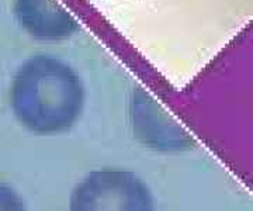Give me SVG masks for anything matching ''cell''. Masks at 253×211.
<instances>
[{"label": "cell", "instance_id": "obj_1", "mask_svg": "<svg viewBox=\"0 0 253 211\" xmlns=\"http://www.w3.org/2000/svg\"><path fill=\"white\" fill-rule=\"evenodd\" d=\"M41 81L24 69L11 90V107L16 119L38 135H55L71 129L82 113V97L75 83Z\"/></svg>", "mask_w": 253, "mask_h": 211}, {"label": "cell", "instance_id": "obj_3", "mask_svg": "<svg viewBox=\"0 0 253 211\" xmlns=\"http://www.w3.org/2000/svg\"><path fill=\"white\" fill-rule=\"evenodd\" d=\"M0 211H27L21 196L3 183H0Z\"/></svg>", "mask_w": 253, "mask_h": 211}, {"label": "cell", "instance_id": "obj_2", "mask_svg": "<svg viewBox=\"0 0 253 211\" xmlns=\"http://www.w3.org/2000/svg\"><path fill=\"white\" fill-rule=\"evenodd\" d=\"M69 211H156L149 187L135 173L100 169L73 189Z\"/></svg>", "mask_w": 253, "mask_h": 211}]
</instances>
